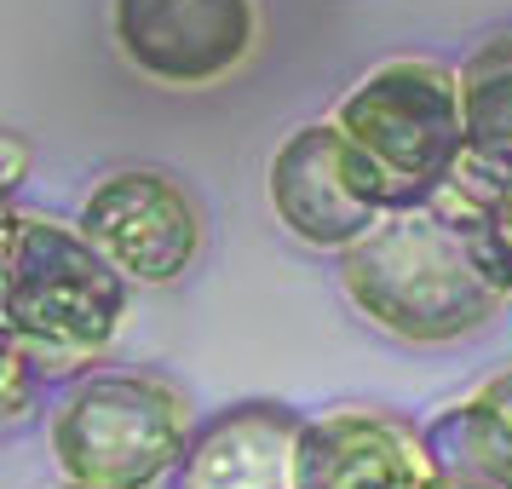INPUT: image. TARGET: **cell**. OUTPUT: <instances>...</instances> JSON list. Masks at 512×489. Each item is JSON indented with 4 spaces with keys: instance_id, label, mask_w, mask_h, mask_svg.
Wrapping results in <instances>:
<instances>
[{
    "instance_id": "cell-3",
    "label": "cell",
    "mask_w": 512,
    "mask_h": 489,
    "mask_svg": "<svg viewBox=\"0 0 512 489\" xmlns=\"http://www.w3.org/2000/svg\"><path fill=\"white\" fill-rule=\"evenodd\" d=\"M340 127L369 150V162L392 185V208L432 196L466 167L461 81L438 64H386L363 75L340 104Z\"/></svg>"
},
{
    "instance_id": "cell-14",
    "label": "cell",
    "mask_w": 512,
    "mask_h": 489,
    "mask_svg": "<svg viewBox=\"0 0 512 489\" xmlns=\"http://www.w3.org/2000/svg\"><path fill=\"white\" fill-rule=\"evenodd\" d=\"M18 179H24V144L6 139V185H18Z\"/></svg>"
},
{
    "instance_id": "cell-8",
    "label": "cell",
    "mask_w": 512,
    "mask_h": 489,
    "mask_svg": "<svg viewBox=\"0 0 512 489\" xmlns=\"http://www.w3.org/2000/svg\"><path fill=\"white\" fill-rule=\"evenodd\" d=\"M300 432L288 403H236L190 438L173 489H300Z\"/></svg>"
},
{
    "instance_id": "cell-4",
    "label": "cell",
    "mask_w": 512,
    "mask_h": 489,
    "mask_svg": "<svg viewBox=\"0 0 512 489\" xmlns=\"http://www.w3.org/2000/svg\"><path fill=\"white\" fill-rule=\"evenodd\" d=\"M52 449L81 484L150 489L190 449V409L162 380L93 374L64 397L52 420Z\"/></svg>"
},
{
    "instance_id": "cell-16",
    "label": "cell",
    "mask_w": 512,
    "mask_h": 489,
    "mask_svg": "<svg viewBox=\"0 0 512 489\" xmlns=\"http://www.w3.org/2000/svg\"><path fill=\"white\" fill-rule=\"evenodd\" d=\"M64 489H110V484H81V478H70Z\"/></svg>"
},
{
    "instance_id": "cell-11",
    "label": "cell",
    "mask_w": 512,
    "mask_h": 489,
    "mask_svg": "<svg viewBox=\"0 0 512 489\" xmlns=\"http://www.w3.org/2000/svg\"><path fill=\"white\" fill-rule=\"evenodd\" d=\"M466 167L495 190H512V35L489 41L461 70Z\"/></svg>"
},
{
    "instance_id": "cell-17",
    "label": "cell",
    "mask_w": 512,
    "mask_h": 489,
    "mask_svg": "<svg viewBox=\"0 0 512 489\" xmlns=\"http://www.w3.org/2000/svg\"><path fill=\"white\" fill-rule=\"evenodd\" d=\"M426 489H443V478H432V484H426Z\"/></svg>"
},
{
    "instance_id": "cell-10",
    "label": "cell",
    "mask_w": 512,
    "mask_h": 489,
    "mask_svg": "<svg viewBox=\"0 0 512 489\" xmlns=\"http://www.w3.org/2000/svg\"><path fill=\"white\" fill-rule=\"evenodd\" d=\"M420 438L443 489H512V420L484 392L443 409Z\"/></svg>"
},
{
    "instance_id": "cell-5",
    "label": "cell",
    "mask_w": 512,
    "mask_h": 489,
    "mask_svg": "<svg viewBox=\"0 0 512 489\" xmlns=\"http://www.w3.org/2000/svg\"><path fill=\"white\" fill-rule=\"evenodd\" d=\"M271 208L288 231L311 248H340L363 236L392 213V185L369 162V150L346 127H300L271 162Z\"/></svg>"
},
{
    "instance_id": "cell-7",
    "label": "cell",
    "mask_w": 512,
    "mask_h": 489,
    "mask_svg": "<svg viewBox=\"0 0 512 489\" xmlns=\"http://www.w3.org/2000/svg\"><path fill=\"white\" fill-rule=\"evenodd\" d=\"M116 41L162 87H208L254 47L248 0H116Z\"/></svg>"
},
{
    "instance_id": "cell-13",
    "label": "cell",
    "mask_w": 512,
    "mask_h": 489,
    "mask_svg": "<svg viewBox=\"0 0 512 489\" xmlns=\"http://www.w3.org/2000/svg\"><path fill=\"white\" fill-rule=\"evenodd\" d=\"M484 397H489V403H501V409H507V420H512V374H495V380L484 386Z\"/></svg>"
},
{
    "instance_id": "cell-12",
    "label": "cell",
    "mask_w": 512,
    "mask_h": 489,
    "mask_svg": "<svg viewBox=\"0 0 512 489\" xmlns=\"http://www.w3.org/2000/svg\"><path fill=\"white\" fill-rule=\"evenodd\" d=\"M35 357L24 346L6 351V420H24L29 415V397H35Z\"/></svg>"
},
{
    "instance_id": "cell-1",
    "label": "cell",
    "mask_w": 512,
    "mask_h": 489,
    "mask_svg": "<svg viewBox=\"0 0 512 489\" xmlns=\"http://www.w3.org/2000/svg\"><path fill=\"white\" fill-rule=\"evenodd\" d=\"M340 282L363 317L415 340H461L512 294V236L495 213V185L461 167L449 185L392 208L340 259Z\"/></svg>"
},
{
    "instance_id": "cell-9",
    "label": "cell",
    "mask_w": 512,
    "mask_h": 489,
    "mask_svg": "<svg viewBox=\"0 0 512 489\" xmlns=\"http://www.w3.org/2000/svg\"><path fill=\"white\" fill-rule=\"evenodd\" d=\"M432 478L426 438L369 409L305 420L300 432V489H426Z\"/></svg>"
},
{
    "instance_id": "cell-2",
    "label": "cell",
    "mask_w": 512,
    "mask_h": 489,
    "mask_svg": "<svg viewBox=\"0 0 512 489\" xmlns=\"http://www.w3.org/2000/svg\"><path fill=\"white\" fill-rule=\"evenodd\" d=\"M127 317V277L87 231L6 213V340L41 374H70L116 340Z\"/></svg>"
},
{
    "instance_id": "cell-15",
    "label": "cell",
    "mask_w": 512,
    "mask_h": 489,
    "mask_svg": "<svg viewBox=\"0 0 512 489\" xmlns=\"http://www.w3.org/2000/svg\"><path fill=\"white\" fill-rule=\"evenodd\" d=\"M495 213H501V225H507V236H512V190H495Z\"/></svg>"
},
{
    "instance_id": "cell-6",
    "label": "cell",
    "mask_w": 512,
    "mask_h": 489,
    "mask_svg": "<svg viewBox=\"0 0 512 489\" xmlns=\"http://www.w3.org/2000/svg\"><path fill=\"white\" fill-rule=\"evenodd\" d=\"M81 231L98 254L133 282H173L202 248V219L185 185L167 173H110L81 208Z\"/></svg>"
}]
</instances>
